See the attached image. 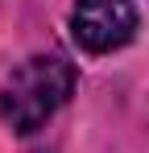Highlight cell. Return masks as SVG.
<instances>
[{
  "label": "cell",
  "mask_w": 149,
  "mask_h": 153,
  "mask_svg": "<svg viewBox=\"0 0 149 153\" xmlns=\"http://www.w3.org/2000/svg\"><path fill=\"white\" fill-rule=\"evenodd\" d=\"M79 75L62 54H33L0 83V124L17 137H33L71 103Z\"/></svg>",
  "instance_id": "6da1fadb"
},
{
  "label": "cell",
  "mask_w": 149,
  "mask_h": 153,
  "mask_svg": "<svg viewBox=\"0 0 149 153\" xmlns=\"http://www.w3.org/2000/svg\"><path fill=\"white\" fill-rule=\"evenodd\" d=\"M141 29V8L133 0H74L71 4V37L91 58L124 50Z\"/></svg>",
  "instance_id": "7a4b0ae2"
}]
</instances>
